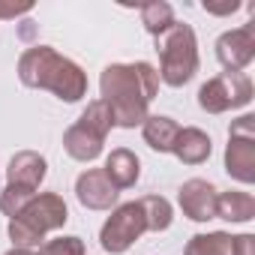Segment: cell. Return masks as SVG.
<instances>
[{"label": "cell", "instance_id": "22", "mask_svg": "<svg viewBox=\"0 0 255 255\" xmlns=\"http://www.w3.org/2000/svg\"><path fill=\"white\" fill-rule=\"evenodd\" d=\"M30 9H33V3H0V18H18Z\"/></svg>", "mask_w": 255, "mask_h": 255}, {"label": "cell", "instance_id": "9", "mask_svg": "<svg viewBox=\"0 0 255 255\" xmlns=\"http://www.w3.org/2000/svg\"><path fill=\"white\" fill-rule=\"evenodd\" d=\"M216 60L225 66V72H243L255 60V24H243L234 30H225L216 39Z\"/></svg>", "mask_w": 255, "mask_h": 255}, {"label": "cell", "instance_id": "1", "mask_svg": "<svg viewBox=\"0 0 255 255\" xmlns=\"http://www.w3.org/2000/svg\"><path fill=\"white\" fill-rule=\"evenodd\" d=\"M99 93L114 117V126L135 129L147 120V108L159 93V72L147 60L108 63L99 75Z\"/></svg>", "mask_w": 255, "mask_h": 255}, {"label": "cell", "instance_id": "12", "mask_svg": "<svg viewBox=\"0 0 255 255\" xmlns=\"http://www.w3.org/2000/svg\"><path fill=\"white\" fill-rule=\"evenodd\" d=\"M48 174V162L36 150H18L6 165V186H18L27 192H36Z\"/></svg>", "mask_w": 255, "mask_h": 255}, {"label": "cell", "instance_id": "23", "mask_svg": "<svg viewBox=\"0 0 255 255\" xmlns=\"http://www.w3.org/2000/svg\"><path fill=\"white\" fill-rule=\"evenodd\" d=\"M204 9H207L210 15H231V12L240 9V3H237V0H231V3H225V6H210V3H204Z\"/></svg>", "mask_w": 255, "mask_h": 255}, {"label": "cell", "instance_id": "17", "mask_svg": "<svg viewBox=\"0 0 255 255\" xmlns=\"http://www.w3.org/2000/svg\"><path fill=\"white\" fill-rule=\"evenodd\" d=\"M141 210H144V222H147V231H168L171 222H174V210H171V201L162 198V195H144L138 198Z\"/></svg>", "mask_w": 255, "mask_h": 255}, {"label": "cell", "instance_id": "10", "mask_svg": "<svg viewBox=\"0 0 255 255\" xmlns=\"http://www.w3.org/2000/svg\"><path fill=\"white\" fill-rule=\"evenodd\" d=\"M216 195H219V189L210 180L192 177V180H186L177 189V204H180V210H183L186 219H192V222H210V219H216Z\"/></svg>", "mask_w": 255, "mask_h": 255}, {"label": "cell", "instance_id": "5", "mask_svg": "<svg viewBox=\"0 0 255 255\" xmlns=\"http://www.w3.org/2000/svg\"><path fill=\"white\" fill-rule=\"evenodd\" d=\"M114 126V117L108 111V105L102 99L87 102V108L81 111V117L63 132V150L75 159V162H93L102 156L105 138Z\"/></svg>", "mask_w": 255, "mask_h": 255}, {"label": "cell", "instance_id": "3", "mask_svg": "<svg viewBox=\"0 0 255 255\" xmlns=\"http://www.w3.org/2000/svg\"><path fill=\"white\" fill-rule=\"evenodd\" d=\"M66 222H69V207H66L63 195H57V192H36L30 198V204L15 219H9L6 231H9L12 246L33 249V246H39L45 240L48 231H57Z\"/></svg>", "mask_w": 255, "mask_h": 255}, {"label": "cell", "instance_id": "6", "mask_svg": "<svg viewBox=\"0 0 255 255\" xmlns=\"http://www.w3.org/2000/svg\"><path fill=\"white\" fill-rule=\"evenodd\" d=\"M252 102V78L246 72H222L198 87V105L207 114H225Z\"/></svg>", "mask_w": 255, "mask_h": 255}, {"label": "cell", "instance_id": "19", "mask_svg": "<svg viewBox=\"0 0 255 255\" xmlns=\"http://www.w3.org/2000/svg\"><path fill=\"white\" fill-rule=\"evenodd\" d=\"M138 9H141V24L153 39L162 36L174 24V9H171V3H165V0H150V3H141Z\"/></svg>", "mask_w": 255, "mask_h": 255}, {"label": "cell", "instance_id": "24", "mask_svg": "<svg viewBox=\"0 0 255 255\" xmlns=\"http://www.w3.org/2000/svg\"><path fill=\"white\" fill-rule=\"evenodd\" d=\"M3 255H36L33 249H21V246H12L9 252H3Z\"/></svg>", "mask_w": 255, "mask_h": 255}, {"label": "cell", "instance_id": "21", "mask_svg": "<svg viewBox=\"0 0 255 255\" xmlns=\"http://www.w3.org/2000/svg\"><path fill=\"white\" fill-rule=\"evenodd\" d=\"M36 255H87V249H84V240H81V237L66 234V237L45 240Z\"/></svg>", "mask_w": 255, "mask_h": 255}, {"label": "cell", "instance_id": "20", "mask_svg": "<svg viewBox=\"0 0 255 255\" xmlns=\"http://www.w3.org/2000/svg\"><path fill=\"white\" fill-rule=\"evenodd\" d=\"M33 195H36V192L18 189V186H6L3 192H0V213L9 216V219H15V216L30 204V198H33Z\"/></svg>", "mask_w": 255, "mask_h": 255}, {"label": "cell", "instance_id": "15", "mask_svg": "<svg viewBox=\"0 0 255 255\" xmlns=\"http://www.w3.org/2000/svg\"><path fill=\"white\" fill-rule=\"evenodd\" d=\"M177 132L180 126L174 117H165V114H147V120L141 123V135H144V144L156 153H171L174 150V141H177Z\"/></svg>", "mask_w": 255, "mask_h": 255}, {"label": "cell", "instance_id": "14", "mask_svg": "<svg viewBox=\"0 0 255 255\" xmlns=\"http://www.w3.org/2000/svg\"><path fill=\"white\" fill-rule=\"evenodd\" d=\"M171 153H174L183 165H201V162L210 159L213 141H210V135H207L204 129H198V126H180Z\"/></svg>", "mask_w": 255, "mask_h": 255}, {"label": "cell", "instance_id": "8", "mask_svg": "<svg viewBox=\"0 0 255 255\" xmlns=\"http://www.w3.org/2000/svg\"><path fill=\"white\" fill-rule=\"evenodd\" d=\"M144 231H147V222H144L141 204L126 201V204H117L111 216L105 219V225L99 228V246L108 255H123Z\"/></svg>", "mask_w": 255, "mask_h": 255}, {"label": "cell", "instance_id": "2", "mask_svg": "<svg viewBox=\"0 0 255 255\" xmlns=\"http://www.w3.org/2000/svg\"><path fill=\"white\" fill-rule=\"evenodd\" d=\"M18 81L33 90H51L60 102H78L87 96V75L84 69L54 51L51 45H33L18 57Z\"/></svg>", "mask_w": 255, "mask_h": 255}, {"label": "cell", "instance_id": "16", "mask_svg": "<svg viewBox=\"0 0 255 255\" xmlns=\"http://www.w3.org/2000/svg\"><path fill=\"white\" fill-rule=\"evenodd\" d=\"M216 219L225 222H249L255 219V198L240 189H228L216 195Z\"/></svg>", "mask_w": 255, "mask_h": 255}, {"label": "cell", "instance_id": "4", "mask_svg": "<svg viewBox=\"0 0 255 255\" xmlns=\"http://www.w3.org/2000/svg\"><path fill=\"white\" fill-rule=\"evenodd\" d=\"M159 78L168 87H186L198 72V39L195 30L183 21H174L162 36H156Z\"/></svg>", "mask_w": 255, "mask_h": 255}, {"label": "cell", "instance_id": "13", "mask_svg": "<svg viewBox=\"0 0 255 255\" xmlns=\"http://www.w3.org/2000/svg\"><path fill=\"white\" fill-rule=\"evenodd\" d=\"M105 177L111 180V186L120 192V189H132L141 177V159L129 150V147H114L108 156H105V165H102Z\"/></svg>", "mask_w": 255, "mask_h": 255}, {"label": "cell", "instance_id": "7", "mask_svg": "<svg viewBox=\"0 0 255 255\" xmlns=\"http://www.w3.org/2000/svg\"><path fill=\"white\" fill-rule=\"evenodd\" d=\"M225 171L237 183H255V114L231 120L225 144Z\"/></svg>", "mask_w": 255, "mask_h": 255}, {"label": "cell", "instance_id": "11", "mask_svg": "<svg viewBox=\"0 0 255 255\" xmlns=\"http://www.w3.org/2000/svg\"><path fill=\"white\" fill-rule=\"evenodd\" d=\"M75 198L87 210H114L120 192L111 186V180L105 177L102 168H87L75 180Z\"/></svg>", "mask_w": 255, "mask_h": 255}, {"label": "cell", "instance_id": "18", "mask_svg": "<svg viewBox=\"0 0 255 255\" xmlns=\"http://www.w3.org/2000/svg\"><path fill=\"white\" fill-rule=\"evenodd\" d=\"M183 255H231V234L228 231L192 234Z\"/></svg>", "mask_w": 255, "mask_h": 255}]
</instances>
